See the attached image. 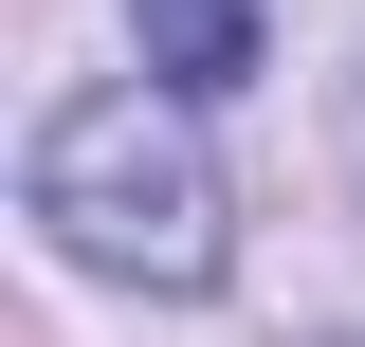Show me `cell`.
<instances>
[{
  "label": "cell",
  "instance_id": "6da1fadb",
  "mask_svg": "<svg viewBox=\"0 0 365 347\" xmlns=\"http://www.w3.org/2000/svg\"><path fill=\"white\" fill-rule=\"evenodd\" d=\"M19 201H37V238L73 274H128V293H220V165H201V129H182V91L128 74V91H73L37 129V165H19Z\"/></svg>",
  "mask_w": 365,
  "mask_h": 347
},
{
  "label": "cell",
  "instance_id": "7a4b0ae2",
  "mask_svg": "<svg viewBox=\"0 0 365 347\" xmlns=\"http://www.w3.org/2000/svg\"><path fill=\"white\" fill-rule=\"evenodd\" d=\"M146 19V74L165 91H237L256 74V0H128Z\"/></svg>",
  "mask_w": 365,
  "mask_h": 347
},
{
  "label": "cell",
  "instance_id": "3957f363",
  "mask_svg": "<svg viewBox=\"0 0 365 347\" xmlns=\"http://www.w3.org/2000/svg\"><path fill=\"white\" fill-rule=\"evenodd\" d=\"M347 347H365V329H347Z\"/></svg>",
  "mask_w": 365,
  "mask_h": 347
}]
</instances>
